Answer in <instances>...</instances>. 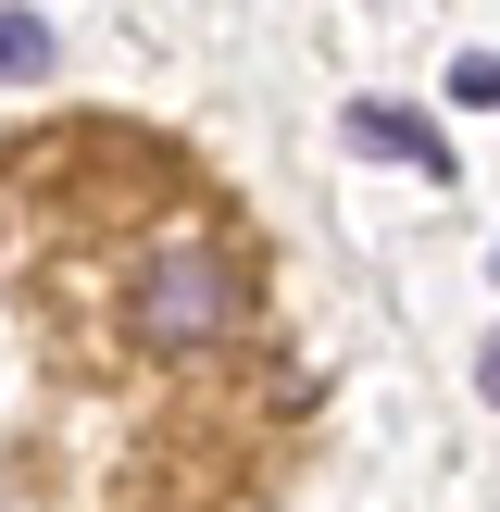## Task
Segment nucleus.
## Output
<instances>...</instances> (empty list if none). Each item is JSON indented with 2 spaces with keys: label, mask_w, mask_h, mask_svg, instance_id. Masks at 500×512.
I'll use <instances>...</instances> for the list:
<instances>
[{
  "label": "nucleus",
  "mask_w": 500,
  "mask_h": 512,
  "mask_svg": "<svg viewBox=\"0 0 500 512\" xmlns=\"http://www.w3.org/2000/svg\"><path fill=\"white\" fill-rule=\"evenodd\" d=\"M475 375H488V400H500V338H488V350H475Z\"/></svg>",
  "instance_id": "39448f33"
},
{
  "label": "nucleus",
  "mask_w": 500,
  "mask_h": 512,
  "mask_svg": "<svg viewBox=\"0 0 500 512\" xmlns=\"http://www.w3.org/2000/svg\"><path fill=\"white\" fill-rule=\"evenodd\" d=\"M25 75H50V25L38 13H0V88H25Z\"/></svg>",
  "instance_id": "7ed1b4c3"
},
{
  "label": "nucleus",
  "mask_w": 500,
  "mask_h": 512,
  "mask_svg": "<svg viewBox=\"0 0 500 512\" xmlns=\"http://www.w3.org/2000/svg\"><path fill=\"white\" fill-rule=\"evenodd\" d=\"M450 100L463 113H500V63H450Z\"/></svg>",
  "instance_id": "20e7f679"
},
{
  "label": "nucleus",
  "mask_w": 500,
  "mask_h": 512,
  "mask_svg": "<svg viewBox=\"0 0 500 512\" xmlns=\"http://www.w3.org/2000/svg\"><path fill=\"white\" fill-rule=\"evenodd\" d=\"M338 138L350 150H375V163H413V175H450V138L425 113H400V100H350L338 113Z\"/></svg>",
  "instance_id": "f03ea898"
},
{
  "label": "nucleus",
  "mask_w": 500,
  "mask_h": 512,
  "mask_svg": "<svg viewBox=\"0 0 500 512\" xmlns=\"http://www.w3.org/2000/svg\"><path fill=\"white\" fill-rule=\"evenodd\" d=\"M238 313H250V288H238V263L213 238L150 250V275H138V338L150 350H213V338H238Z\"/></svg>",
  "instance_id": "f257e3e1"
}]
</instances>
